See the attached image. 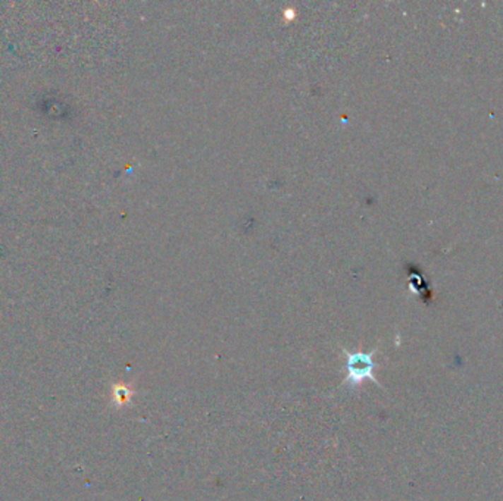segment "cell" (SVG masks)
Masks as SVG:
<instances>
[{"label": "cell", "mask_w": 503, "mask_h": 501, "mask_svg": "<svg viewBox=\"0 0 503 501\" xmlns=\"http://www.w3.org/2000/svg\"><path fill=\"white\" fill-rule=\"evenodd\" d=\"M375 353L377 349L369 353H350L346 349H343V354L346 357L345 369L348 372L345 378L346 385L356 388L359 385H362L365 380H371L374 384L380 385V382L374 377V369L379 366L374 362Z\"/></svg>", "instance_id": "1"}, {"label": "cell", "mask_w": 503, "mask_h": 501, "mask_svg": "<svg viewBox=\"0 0 503 501\" xmlns=\"http://www.w3.org/2000/svg\"><path fill=\"white\" fill-rule=\"evenodd\" d=\"M115 397H117V402L119 404H124V403H127L131 397V392L125 388V387H118L117 392H115Z\"/></svg>", "instance_id": "2"}]
</instances>
